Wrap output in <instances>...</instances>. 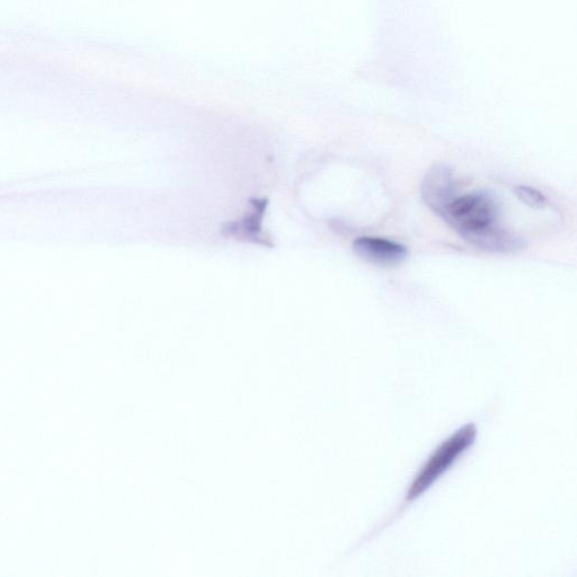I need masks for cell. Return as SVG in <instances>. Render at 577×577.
<instances>
[{"mask_svg":"<svg viewBox=\"0 0 577 577\" xmlns=\"http://www.w3.org/2000/svg\"><path fill=\"white\" fill-rule=\"evenodd\" d=\"M454 170L446 163L433 165L423 177L421 195L426 206L442 218L450 203L457 198Z\"/></svg>","mask_w":577,"mask_h":577,"instance_id":"cell-3","label":"cell"},{"mask_svg":"<svg viewBox=\"0 0 577 577\" xmlns=\"http://www.w3.org/2000/svg\"><path fill=\"white\" fill-rule=\"evenodd\" d=\"M477 436V425L472 422L461 426L450 437L441 442L414 476L403 501L398 505L393 516L374 535L401 517L413 502L419 500L443 475L449 472L450 468L466 454L467 450L474 446Z\"/></svg>","mask_w":577,"mask_h":577,"instance_id":"cell-1","label":"cell"},{"mask_svg":"<svg viewBox=\"0 0 577 577\" xmlns=\"http://www.w3.org/2000/svg\"><path fill=\"white\" fill-rule=\"evenodd\" d=\"M353 252L361 260L377 266H397L407 257L406 247L386 238L360 237L353 243Z\"/></svg>","mask_w":577,"mask_h":577,"instance_id":"cell-4","label":"cell"},{"mask_svg":"<svg viewBox=\"0 0 577 577\" xmlns=\"http://www.w3.org/2000/svg\"><path fill=\"white\" fill-rule=\"evenodd\" d=\"M255 211L252 215L243 220L229 223L223 228V235L237 238L238 241L254 242L265 246H271L270 239L266 238L262 232V218L266 207V201H255Z\"/></svg>","mask_w":577,"mask_h":577,"instance_id":"cell-5","label":"cell"},{"mask_svg":"<svg viewBox=\"0 0 577 577\" xmlns=\"http://www.w3.org/2000/svg\"><path fill=\"white\" fill-rule=\"evenodd\" d=\"M518 199L527 206L536 209H543L547 206V199L543 193L527 185H519L514 189Z\"/></svg>","mask_w":577,"mask_h":577,"instance_id":"cell-6","label":"cell"},{"mask_svg":"<svg viewBox=\"0 0 577 577\" xmlns=\"http://www.w3.org/2000/svg\"><path fill=\"white\" fill-rule=\"evenodd\" d=\"M499 206L493 195L475 192L457 197L442 219L465 239L497 225Z\"/></svg>","mask_w":577,"mask_h":577,"instance_id":"cell-2","label":"cell"}]
</instances>
